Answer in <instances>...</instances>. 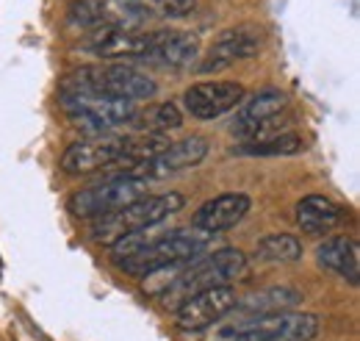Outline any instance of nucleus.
Returning <instances> with one entry per match:
<instances>
[{
    "instance_id": "f8f14e48",
    "label": "nucleus",
    "mask_w": 360,
    "mask_h": 341,
    "mask_svg": "<svg viewBox=\"0 0 360 341\" xmlns=\"http://www.w3.org/2000/svg\"><path fill=\"white\" fill-rule=\"evenodd\" d=\"M86 47L100 58H147L153 47V31L128 25H100L86 39Z\"/></svg>"
},
{
    "instance_id": "ddd939ff",
    "label": "nucleus",
    "mask_w": 360,
    "mask_h": 341,
    "mask_svg": "<svg viewBox=\"0 0 360 341\" xmlns=\"http://www.w3.org/2000/svg\"><path fill=\"white\" fill-rule=\"evenodd\" d=\"M261 50V31L252 28H230L222 31L219 39L208 47V56L200 64V73L211 75V73H222L230 64L241 61V58H252Z\"/></svg>"
},
{
    "instance_id": "0eeeda50",
    "label": "nucleus",
    "mask_w": 360,
    "mask_h": 341,
    "mask_svg": "<svg viewBox=\"0 0 360 341\" xmlns=\"http://www.w3.org/2000/svg\"><path fill=\"white\" fill-rule=\"evenodd\" d=\"M147 194V180L134 178V175H120L103 183H94L89 189H81L70 200V211L81 219H97L103 213H111L139 197Z\"/></svg>"
},
{
    "instance_id": "aec40b11",
    "label": "nucleus",
    "mask_w": 360,
    "mask_h": 341,
    "mask_svg": "<svg viewBox=\"0 0 360 341\" xmlns=\"http://www.w3.org/2000/svg\"><path fill=\"white\" fill-rule=\"evenodd\" d=\"M255 256L269 264H294L302 258V242L291 233H269L258 242Z\"/></svg>"
},
{
    "instance_id": "412c9836",
    "label": "nucleus",
    "mask_w": 360,
    "mask_h": 341,
    "mask_svg": "<svg viewBox=\"0 0 360 341\" xmlns=\"http://www.w3.org/2000/svg\"><path fill=\"white\" fill-rule=\"evenodd\" d=\"M300 150H305V139L288 130L271 139H261V142H244L238 147V153H247V156H294Z\"/></svg>"
},
{
    "instance_id": "f3484780",
    "label": "nucleus",
    "mask_w": 360,
    "mask_h": 341,
    "mask_svg": "<svg viewBox=\"0 0 360 341\" xmlns=\"http://www.w3.org/2000/svg\"><path fill=\"white\" fill-rule=\"evenodd\" d=\"M316 258L321 266H327L330 272L341 275L344 280H349L352 286L360 278V250L358 242L349 236H330L316 247Z\"/></svg>"
},
{
    "instance_id": "4468645a",
    "label": "nucleus",
    "mask_w": 360,
    "mask_h": 341,
    "mask_svg": "<svg viewBox=\"0 0 360 341\" xmlns=\"http://www.w3.org/2000/svg\"><path fill=\"white\" fill-rule=\"evenodd\" d=\"M247 211H250V197L241 192H227V194H219V197L202 203L191 219V228L217 236L222 230L236 228L247 216Z\"/></svg>"
},
{
    "instance_id": "6e6552de",
    "label": "nucleus",
    "mask_w": 360,
    "mask_h": 341,
    "mask_svg": "<svg viewBox=\"0 0 360 341\" xmlns=\"http://www.w3.org/2000/svg\"><path fill=\"white\" fill-rule=\"evenodd\" d=\"M205 156H208V139L188 136V139H180V142H169L158 156H153L150 161L136 167L131 175L141 178V180H161V178H169V175H178V172L197 167Z\"/></svg>"
},
{
    "instance_id": "9d476101",
    "label": "nucleus",
    "mask_w": 360,
    "mask_h": 341,
    "mask_svg": "<svg viewBox=\"0 0 360 341\" xmlns=\"http://www.w3.org/2000/svg\"><path fill=\"white\" fill-rule=\"evenodd\" d=\"M236 302H238V297L230 286H217V289L200 292L194 297L183 299L175 308L178 328L180 330H205V328L217 325L219 319H225L236 308Z\"/></svg>"
},
{
    "instance_id": "7ed1b4c3",
    "label": "nucleus",
    "mask_w": 360,
    "mask_h": 341,
    "mask_svg": "<svg viewBox=\"0 0 360 341\" xmlns=\"http://www.w3.org/2000/svg\"><path fill=\"white\" fill-rule=\"evenodd\" d=\"M214 244V236L205 233V230H197V228H188V230H172V233H164V236H155L147 247H141L134 256L117 261L128 275H150L155 269H164V266H180V264H188L194 258H200L208 247Z\"/></svg>"
},
{
    "instance_id": "dca6fc26",
    "label": "nucleus",
    "mask_w": 360,
    "mask_h": 341,
    "mask_svg": "<svg viewBox=\"0 0 360 341\" xmlns=\"http://www.w3.org/2000/svg\"><path fill=\"white\" fill-rule=\"evenodd\" d=\"M200 56V42L197 37L186 34V31H153V47L147 58L161 61L164 67H191Z\"/></svg>"
},
{
    "instance_id": "20e7f679",
    "label": "nucleus",
    "mask_w": 360,
    "mask_h": 341,
    "mask_svg": "<svg viewBox=\"0 0 360 341\" xmlns=\"http://www.w3.org/2000/svg\"><path fill=\"white\" fill-rule=\"evenodd\" d=\"M319 336L316 314H269L241 316L217 330L214 341H314Z\"/></svg>"
},
{
    "instance_id": "2eb2a0df",
    "label": "nucleus",
    "mask_w": 360,
    "mask_h": 341,
    "mask_svg": "<svg viewBox=\"0 0 360 341\" xmlns=\"http://www.w3.org/2000/svg\"><path fill=\"white\" fill-rule=\"evenodd\" d=\"M285 106H288V100L277 89H264V92L252 94L250 100H241L238 108H236V117H233V133H238V136L247 139L261 123H266L271 117L283 114Z\"/></svg>"
},
{
    "instance_id": "5701e85b",
    "label": "nucleus",
    "mask_w": 360,
    "mask_h": 341,
    "mask_svg": "<svg viewBox=\"0 0 360 341\" xmlns=\"http://www.w3.org/2000/svg\"><path fill=\"white\" fill-rule=\"evenodd\" d=\"M139 20L150 17H186L194 11L197 0H131Z\"/></svg>"
},
{
    "instance_id": "a211bd4d",
    "label": "nucleus",
    "mask_w": 360,
    "mask_h": 341,
    "mask_svg": "<svg viewBox=\"0 0 360 341\" xmlns=\"http://www.w3.org/2000/svg\"><path fill=\"white\" fill-rule=\"evenodd\" d=\"M341 216H344L341 209L321 194H308L297 203V225L302 228V233H311V236L330 233L341 222Z\"/></svg>"
},
{
    "instance_id": "f257e3e1",
    "label": "nucleus",
    "mask_w": 360,
    "mask_h": 341,
    "mask_svg": "<svg viewBox=\"0 0 360 341\" xmlns=\"http://www.w3.org/2000/svg\"><path fill=\"white\" fill-rule=\"evenodd\" d=\"M183 206H186V200H183V194H178V192H169V194H144V197H139L134 203L117 209V211L97 216L94 225H91V236H94V242L111 247V244H117L120 239H125L131 233L155 228L167 216L178 213Z\"/></svg>"
},
{
    "instance_id": "1a4fd4ad",
    "label": "nucleus",
    "mask_w": 360,
    "mask_h": 341,
    "mask_svg": "<svg viewBox=\"0 0 360 341\" xmlns=\"http://www.w3.org/2000/svg\"><path fill=\"white\" fill-rule=\"evenodd\" d=\"M125 139L128 136H108L100 133L86 142H75L67 147L61 167L70 175H89L97 170H114V164L120 161L122 150H125Z\"/></svg>"
},
{
    "instance_id": "6ab92c4d",
    "label": "nucleus",
    "mask_w": 360,
    "mask_h": 341,
    "mask_svg": "<svg viewBox=\"0 0 360 341\" xmlns=\"http://www.w3.org/2000/svg\"><path fill=\"white\" fill-rule=\"evenodd\" d=\"M302 294L291 286H274L264 289L258 294H250L244 302H236V311L244 316H269V314H285L288 308L300 305Z\"/></svg>"
},
{
    "instance_id": "39448f33",
    "label": "nucleus",
    "mask_w": 360,
    "mask_h": 341,
    "mask_svg": "<svg viewBox=\"0 0 360 341\" xmlns=\"http://www.w3.org/2000/svg\"><path fill=\"white\" fill-rule=\"evenodd\" d=\"M61 92H91V94H108L136 103L155 94V81L128 64H105V67H84L72 73L61 84Z\"/></svg>"
},
{
    "instance_id": "4be33fe9",
    "label": "nucleus",
    "mask_w": 360,
    "mask_h": 341,
    "mask_svg": "<svg viewBox=\"0 0 360 341\" xmlns=\"http://www.w3.org/2000/svg\"><path fill=\"white\" fill-rule=\"evenodd\" d=\"M134 120H139L141 133H161V136H164V130H175V128H180V123H183L175 103L153 106V108H147L141 117H134Z\"/></svg>"
},
{
    "instance_id": "f03ea898",
    "label": "nucleus",
    "mask_w": 360,
    "mask_h": 341,
    "mask_svg": "<svg viewBox=\"0 0 360 341\" xmlns=\"http://www.w3.org/2000/svg\"><path fill=\"white\" fill-rule=\"evenodd\" d=\"M247 269V256L241 250H217L211 256H200L194 261H188L172 280V286L161 294V299L172 308H178L183 299L194 297L200 292L217 289V286H227L230 280L241 278Z\"/></svg>"
},
{
    "instance_id": "423d86ee",
    "label": "nucleus",
    "mask_w": 360,
    "mask_h": 341,
    "mask_svg": "<svg viewBox=\"0 0 360 341\" xmlns=\"http://www.w3.org/2000/svg\"><path fill=\"white\" fill-rule=\"evenodd\" d=\"M61 106L75 128L97 136L111 128H120L136 117L134 100L91 94V92H61Z\"/></svg>"
},
{
    "instance_id": "9b49d317",
    "label": "nucleus",
    "mask_w": 360,
    "mask_h": 341,
    "mask_svg": "<svg viewBox=\"0 0 360 341\" xmlns=\"http://www.w3.org/2000/svg\"><path fill=\"white\" fill-rule=\"evenodd\" d=\"M244 100V86L236 81H202L186 89V111L197 120H217L227 111L238 108Z\"/></svg>"
}]
</instances>
